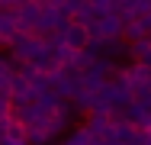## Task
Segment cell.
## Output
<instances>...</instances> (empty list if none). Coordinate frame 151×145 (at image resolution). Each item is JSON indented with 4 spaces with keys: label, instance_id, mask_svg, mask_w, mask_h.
I'll return each instance as SVG.
<instances>
[{
    "label": "cell",
    "instance_id": "6da1fadb",
    "mask_svg": "<svg viewBox=\"0 0 151 145\" xmlns=\"http://www.w3.org/2000/svg\"><path fill=\"white\" fill-rule=\"evenodd\" d=\"M90 29H93V39L116 42V39H122V32H125V20H122L119 10H106V13L96 16V23H93Z\"/></svg>",
    "mask_w": 151,
    "mask_h": 145
},
{
    "label": "cell",
    "instance_id": "7a4b0ae2",
    "mask_svg": "<svg viewBox=\"0 0 151 145\" xmlns=\"http://www.w3.org/2000/svg\"><path fill=\"white\" fill-rule=\"evenodd\" d=\"M61 32H64V39H68L71 49H87L93 42V29H90V23H84V20H71Z\"/></svg>",
    "mask_w": 151,
    "mask_h": 145
},
{
    "label": "cell",
    "instance_id": "3957f363",
    "mask_svg": "<svg viewBox=\"0 0 151 145\" xmlns=\"http://www.w3.org/2000/svg\"><path fill=\"white\" fill-rule=\"evenodd\" d=\"M3 145H32L29 142V126H26V119H19V116L3 119Z\"/></svg>",
    "mask_w": 151,
    "mask_h": 145
},
{
    "label": "cell",
    "instance_id": "277c9868",
    "mask_svg": "<svg viewBox=\"0 0 151 145\" xmlns=\"http://www.w3.org/2000/svg\"><path fill=\"white\" fill-rule=\"evenodd\" d=\"M16 16H19L23 32H35V29L42 26V3L39 0H26L23 7H16Z\"/></svg>",
    "mask_w": 151,
    "mask_h": 145
},
{
    "label": "cell",
    "instance_id": "5b68a950",
    "mask_svg": "<svg viewBox=\"0 0 151 145\" xmlns=\"http://www.w3.org/2000/svg\"><path fill=\"white\" fill-rule=\"evenodd\" d=\"M23 32L19 26V16H16V10H10V7H3V13H0V42L10 49L13 42H16V36Z\"/></svg>",
    "mask_w": 151,
    "mask_h": 145
},
{
    "label": "cell",
    "instance_id": "8992f818",
    "mask_svg": "<svg viewBox=\"0 0 151 145\" xmlns=\"http://www.w3.org/2000/svg\"><path fill=\"white\" fill-rule=\"evenodd\" d=\"M129 58L151 65V36H142L138 42H129Z\"/></svg>",
    "mask_w": 151,
    "mask_h": 145
},
{
    "label": "cell",
    "instance_id": "52a82bcc",
    "mask_svg": "<svg viewBox=\"0 0 151 145\" xmlns=\"http://www.w3.org/2000/svg\"><path fill=\"white\" fill-rule=\"evenodd\" d=\"M61 145H96V136L90 132V126H81V129H74V132H68V139Z\"/></svg>",
    "mask_w": 151,
    "mask_h": 145
},
{
    "label": "cell",
    "instance_id": "ba28073f",
    "mask_svg": "<svg viewBox=\"0 0 151 145\" xmlns=\"http://www.w3.org/2000/svg\"><path fill=\"white\" fill-rule=\"evenodd\" d=\"M61 3H64V10H68L71 16H77V13H81V10H84L90 0H61Z\"/></svg>",
    "mask_w": 151,
    "mask_h": 145
},
{
    "label": "cell",
    "instance_id": "9c48e42d",
    "mask_svg": "<svg viewBox=\"0 0 151 145\" xmlns=\"http://www.w3.org/2000/svg\"><path fill=\"white\" fill-rule=\"evenodd\" d=\"M26 0H0V7H10V10H16V7H23Z\"/></svg>",
    "mask_w": 151,
    "mask_h": 145
},
{
    "label": "cell",
    "instance_id": "30bf717a",
    "mask_svg": "<svg viewBox=\"0 0 151 145\" xmlns=\"http://www.w3.org/2000/svg\"><path fill=\"white\" fill-rule=\"evenodd\" d=\"M45 145H48V142H45Z\"/></svg>",
    "mask_w": 151,
    "mask_h": 145
}]
</instances>
